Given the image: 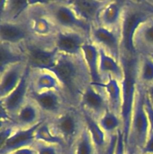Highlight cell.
I'll return each mask as SVG.
<instances>
[{"mask_svg":"<svg viewBox=\"0 0 153 154\" xmlns=\"http://www.w3.org/2000/svg\"><path fill=\"white\" fill-rule=\"evenodd\" d=\"M58 80L61 93L68 103L79 107L84 90L92 83L83 56L59 54L53 67L48 69Z\"/></svg>","mask_w":153,"mask_h":154,"instance_id":"1","label":"cell"},{"mask_svg":"<svg viewBox=\"0 0 153 154\" xmlns=\"http://www.w3.org/2000/svg\"><path fill=\"white\" fill-rule=\"evenodd\" d=\"M139 55H128L121 54L120 63L124 71V78L120 85L122 89V111L121 120L124 144L128 138L131 121L132 111L134 104L139 71Z\"/></svg>","mask_w":153,"mask_h":154,"instance_id":"2","label":"cell"},{"mask_svg":"<svg viewBox=\"0 0 153 154\" xmlns=\"http://www.w3.org/2000/svg\"><path fill=\"white\" fill-rule=\"evenodd\" d=\"M152 17L143 1L125 0L120 28L121 54L138 55L134 45L135 32L141 24Z\"/></svg>","mask_w":153,"mask_h":154,"instance_id":"3","label":"cell"},{"mask_svg":"<svg viewBox=\"0 0 153 154\" xmlns=\"http://www.w3.org/2000/svg\"><path fill=\"white\" fill-rule=\"evenodd\" d=\"M45 121L52 134L62 140L65 146L76 144L86 128L85 119L80 107L69 106L60 114Z\"/></svg>","mask_w":153,"mask_h":154,"instance_id":"4","label":"cell"},{"mask_svg":"<svg viewBox=\"0 0 153 154\" xmlns=\"http://www.w3.org/2000/svg\"><path fill=\"white\" fill-rule=\"evenodd\" d=\"M145 96L146 87L138 82L132 111L130 131L125 147L135 149L140 153H141L146 142L150 131L149 123L144 106Z\"/></svg>","mask_w":153,"mask_h":154,"instance_id":"5","label":"cell"},{"mask_svg":"<svg viewBox=\"0 0 153 154\" xmlns=\"http://www.w3.org/2000/svg\"><path fill=\"white\" fill-rule=\"evenodd\" d=\"M44 13L58 29L80 32L89 36L92 26L80 19L67 0L44 1L42 2Z\"/></svg>","mask_w":153,"mask_h":154,"instance_id":"6","label":"cell"},{"mask_svg":"<svg viewBox=\"0 0 153 154\" xmlns=\"http://www.w3.org/2000/svg\"><path fill=\"white\" fill-rule=\"evenodd\" d=\"M26 57V63L31 69L48 70L56 64L59 53L54 48L52 36L40 38L33 36L20 45Z\"/></svg>","mask_w":153,"mask_h":154,"instance_id":"7","label":"cell"},{"mask_svg":"<svg viewBox=\"0 0 153 154\" xmlns=\"http://www.w3.org/2000/svg\"><path fill=\"white\" fill-rule=\"evenodd\" d=\"M28 99L39 108L45 120L56 117L67 109L69 105L61 92L49 90L42 93H34L30 90Z\"/></svg>","mask_w":153,"mask_h":154,"instance_id":"8","label":"cell"},{"mask_svg":"<svg viewBox=\"0 0 153 154\" xmlns=\"http://www.w3.org/2000/svg\"><path fill=\"white\" fill-rule=\"evenodd\" d=\"M79 107L97 121L109 111V104L103 84L94 86L91 83L84 90Z\"/></svg>","mask_w":153,"mask_h":154,"instance_id":"9","label":"cell"},{"mask_svg":"<svg viewBox=\"0 0 153 154\" xmlns=\"http://www.w3.org/2000/svg\"><path fill=\"white\" fill-rule=\"evenodd\" d=\"M88 41L89 36L73 30L58 29L52 36V44L58 52L70 56L82 55V46Z\"/></svg>","mask_w":153,"mask_h":154,"instance_id":"10","label":"cell"},{"mask_svg":"<svg viewBox=\"0 0 153 154\" xmlns=\"http://www.w3.org/2000/svg\"><path fill=\"white\" fill-rule=\"evenodd\" d=\"M90 41L98 48H101L106 54L120 62L122 51L119 32L100 26H93L90 32Z\"/></svg>","mask_w":153,"mask_h":154,"instance_id":"11","label":"cell"},{"mask_svg":"<svg viewBox=\"0 0 153 154\" xmlns=\"http://www.w3.org/2000/svg\"><path fill=\"white\" fill-rule=\"evenodd\" d=\"M30 68H27L22 80L17 87L9 95L0 99V108H2L11 119L28 101L30 91Z\"/></svg>","mask_w":153,"mask_h":154,"instance_id":"12","label":"cell"},{"mask_svg":"<svg viewBox=\"0 0 153 154\" xmlns=\"http://www.w3.org/2000/svg\"><path fill=\"white\" fill-rule=\"evenodd\" d=\"M33 37L27 16L16 21H0V42L20 45Z\"/></svg>","mask_w":153,"mask_h":154,"instance_id":"13","label":"cell"},{"mask_svg":"<svg viewBox=\"0 0 153 154\" xmlns=\"http://www.w3.org/2000/svg\"><path fill=\"white\" fill-rule=\"evenodd\" d=\"M76 16L92 26L99 25V17L109 0H67Z\"/></svg>","mask_w":153,"mask_h":154,"instance_id":"14","label":"cell"},{"mask_svg":"<svg viewBox=\"0 0 153 154\" xmlns=\"http://www.w3.org/2000/svg\"><path fill=\"white\" fill-rule=\"evenodd\" d=\"M44 121L28 129H16L10 138L0 147V154H8L24 147H32L35 141V131Z\"/></svg>","mask_w":153,"mask_h":154,"instance_id":"15","label":"cell"},{"mask_svg":"<svg viewBox=\"0 0 153 154\" xmlns=\"http://www.w3.org/2000/svg\"><path fill=\"white\" fill-rule=\"evenodd\" d=\"M125 0H109L99 17V25L120 33L122 17Z\"/></svg>","mask_w":153,"mask_h":154,"instance_id":"16","label":"cell"},{"mask_svg":"<svg viewBox=\"0 0 153 154\" xmlns=\"http://www.w3.org/2000/svg\"><path fill=\"white\" fill-rule=\"evenodd\" d=\"M44 120L45 119L39 108L31 99H28L25 105L11 119V123L16 129H24L32 127Z\"/></svg>","mask_w":153,"mask_h":154,"instance_id":"17","label":"cell"},{"mask_svg":"<svg viewBox=\"0 0 153 154\" xmlns=\"http://www.w3.org/2000/svg\"><path fill=\"white\" fill-rule=\"evenodd\" d=\"M28 68L26 63L10 66L0 73V99L10 94L18 86Z\"/></svg>","mask_w":153,"mask_h":154,"instance_id":"18","label":"cell"},{"mask_svg":"<svg viewBox=\"0 0 153 154\" xmlns=\"http://www.w3.org/2000/svg\"><path fill=\"white\" fill-rule=\"evenodd\" d=\"M30 90L42 93L49 90L61 92V87L55 75L48 70L31 69L29 75Z\"/></svg>","mask_w":153,"mask_h":154,"instance_id":"19","label":"cell"},{"mask_svg":"<svg viewBox=\"0 0 153 154\" xmlns=\"http://www.w3.org/2000/svg\"><path fill=\"white\" fill-rule=\"evenodd\" d=\"M34 1L2 0L0 3V21L23 20Z\"/></svg>","mask_w":153,"mask_h":154,"instance_id":"20","label":"cell"},{"mask_svg":"<svg viewBox=\"0 0 153 154\" xmlns=\"http://www.w3.org/2000/svg\"><path fill=\"white\" fill-rule=\"evenodd\" d=\"M98 49L99 53V73L103 84L109 78H113L121 84L124 78V71L121 63L106 54L101 48H98Z\"/></svg>","mask_w":153,"mask_h":154,"instance_id":"21","label":"cell"},{"mask_svg":"<svg viewBox=\"0 0 153 154\" xmlns=\"http://www.w3.org/2000/svg\"><path fill=\"white\" fill-rule=\"evenodd\" d=\"M134 45L138 55L153 51V17L141 24L134 37Z\"/></svg>","mask_w":153,"mask_h":154,"instance_id":"22","label":"cell"},{"mask_svg":"<svg viewBox=\"0 0 153 154\" xmlns=\"http://www.w3.org/2000/svg\"><path fill=\"white\" fill-rule=\"evenodd\" d=\"M82 52L91 76L92 84L101 86L103 81L99 73V53L97 46L88 41L82 46Z\"/></svg>","mask_w":153,"mask_h":154,"instance_id":"23","label":"cell"},{"mask_svg":"<svg viewBox=\"0 0 153 154\" xmlns=\"http://www.w3.org/2000/svg\"><path fill=\"white\" fill-rule=\"evenodd\" d=\"M20 63H26L21 45L0 42V73L10 66Z\"/></svg>","mask_w":153,"mask_h":154,"instance_id":"24","label":"cell"},{"mask_svg":"<svg viewBox=\"0 0 153 154\" xmlns=\"http://www.w3.org/2000/svg\"><path fill=\"white\" fill-rule=\"evenodd\" d=\"M81 111L83 114L84 119H85L86 127L89 132L92 141L98 153L104 154L109 147L110 142L111 140L109 141L106 134L99 126L97 120H94L87 112L82 111V110Z\"/></svg>","mask_w":153,"mask_h":154,"instance_id":"25","label":"cell"},{"mask_svg":"<svg viewBox=\"0 0 153 154\" xmlns=\"http://www.w3.org/2000/svg\"><path fill=\"white\" fill-rule=\"evenodd\" d=\"M107 98L109 108L110 111L121 117L122 111V89L120 83L112 78L103 84Z\"/></svg>","mask_w":153,"mask_h":154,"instance_id":"26","label":"cell"},{"mask_svg":"<svg viewBox=\"0 0 153 154\" xmlns=\"http://www.w3.org/2000/svg\"><path fill=\"white\" fill-rule=\"evenodd\" d=\"M98 123L106 134L109 141L116 136L122 128L121 117L110 110L106 111L98 120Z\"/></svg>","mask_w":153,"mask_h":154,"instance_id":"27","label":"cell"},{"mask_svg":"<svg viewBox=\"0 0 153 154\" xmlns=\"http://www.w3.org/2000/svg\"><path fill=\"white\" fill-rule=\"evenodd\" d=\"M138 81L145 87L153 84V60L148 55H139Z\"/></svg>","mask_w":153,"mask_h":154,"instance_id":"28","label":"cell"},{"mask_svg":"<svg viewBox=\"0 0 153 154\" xmlns=\"http://www.w3.org/2000/svg\"><path fill=\"white\" fill-rule=\"evenodd\" d=\"M34 138H35V141H41V142L46 143V144H56V145L62 146V147H65L62 140L52 134V131L50 129L49 125L45 120L38 126L37 130L35 131Z\"/></svg>","mask_w":153,"mask_h":154,"instance_id":"29","label":"cell"},{"mask_svg":"<svg viewBox=\"0 0 153 154\" xmlns=\"http://www.w3.org/2000/svg\"><path fill=\"white\" fill-rule=\"evenodd\" d=\"M76 154H98L86 127L75 144Z\"/></svg>","mask_w":153,"mask_h":154,"instance_id":"30","label":"cell"},{"mask_svg":"<svg viewBox=\"0 0 153 154\" xmlns=\"http://www.w3.org/2000/svg\"><path fill=\"white\" fill-rule=\"evenodd\" d=\"M32 147L35 150L37 154H62L63 148L64 147L56 144H50L38 141H34Z\"/></svg>","mask_w":153,"mask_h":154,"instance_id":"31","label":"cell"},{"mask_svg":"<svg viewBox=\"0 0 153 154\" xmlns=\"http://www.w3.org/2000/svg\"><path fill=\"white\" fill-rule=\"evenodd\" d=\"M15 131L16 128L10 122H0V147L10 138Z\"/></svg>","mask_w":153,"mask_h":154,"instance_id":"32","label":"cell"},{"mask_svg":"<svg viewBox=\"0 0 153 154\" xmlns=\"http://www.w3.org/2000/svg\"><path fill=\"white\" fill-rule=\"evenodd\" d=\"M113 154H125V144H124V137L122 130H120L117 134L116 142Z\"/></svg>","mask_w":153,"mask_h":154,"instance_id":"33","label":"cell"},{"mask_svg":"<svg viewBox=\"0 0 153 154\" xmlns=\"http://www.w3.org/2000/svg\"><path fill=\"white\" fill-rule=\"evenodd\" d=\"M144 106H145L146 113V114H147V117H148V123H149L150 129L153 131V106L152 105L151 102H149L148 97H147L146 91Z\"/></svg>","mask_w":153,"mask_h":154,"instance_id":"34","label":"cell"},{"mask_svg":"<svg viewBox=\"0 0 153 154\" xmlns=\"http://www.w3.org/2000/svg\"><path fill=\"white\" fill-rule=\"evenodd\" d=\"M141 153L146 154H153V131L151 130V129L149 131V134H148L146 142Z\"/></svg>","mask_w":153,"mask_h":154,"instance_id":"35","label":"cell"},{"mask_svg":"<svg viewBox=\"0 0 153 154\" xmlns=\"http://www.w3.org/2000/svg\"><path fill=\"white\" fill-rule=\"evenodd\" d=\"M8 154H37V153L32 147H28L15 150Z\"/></svg>","mask_w":153,"mask_h":154,"instance_id":"36","label":"cell"},{"mask_svg":"<svg viewBox=\"0 0 153 154\" xmlns=\"http://www.w3.org/2000/svg\"><path fill=\"white\" fill-rule=\"evenodd\" d=\"M146 96L148 100L151 102L152 105L153 106V84L146 87Z\"/></svg>","mask_w":153,"mask_h":154,"instance_id":"37","label":"cell"},{"mask_svg":"<svg viewBox=\"0 0 153 154\" xmlns=\"http://www.w3.org/2000/svg\"><path fill=\"white\" fill-rule=\"evenodd\" d=\"M62 154H76V149H75V144L70 146H65L63 148Z\"/></svg>","mask_w":153,"mask_h":154,"instance_id":"38","label":"cell"},{"mask_svg":"<svg viewBox=\"0 0 153 154\" xmlns=\"http://www.w3.org/2000/svg\"><path fill=\"white\" fill-rule=\"evenodd\" d=\"M143 3L153 17V1H143Z\"/></svg>","mask_w":153,"mask_h":154,"instance_id":"39","label":"cell"},{"mask_svg":"<svg viewBox=\"0 0 153 154\" xmlns=\"http://www.w3.org/2000/svg\"><path fill=\"white\" fill-rule=\"evenodd\" d=\"M125 154H140L138 150L135 149L130 148V147H125Z\"/></svg>","mask_w":153,"mask_h":154,"instance_id":"40","label":"cell"},{"mask_svg":"<svg viewBox=\"0 0 153 154\" xmlns=\"http://www.w3.org/2000/svg\"><path fill=\"white\" fill-rule=\"evenodd\" d=\"M147 55H148V57H150V58H151V59H152V60H153V51H152V52L149 53V54H147Z\"/></svg>","mask_w":153,"mask_h":154,"instance_id":"41","label":"cell"},{"mask_svg":"<svg viewBox=\"0 0 153 154\" xmlns=\"http://www.w3.org/2000/svg\"><path fill=\"white\" fill-rule=\"evenodd\" d=\"M107 151H108V149H107V150H106V153H105L104 154H107Z\"/></svg>","mask_w":153,"mask_h":154,"instance_id":"42","label":"cell"},{"mask_svg":"<svg viewBox=\"0 0 153 154\" xmlns=\"http://www.w3.org/2000/svg\"><path fill=\"white\" fill-rule=\"evenodd\" d=\"M140 154H146V153H141Z\"/></svg>","mask_w":153,"mask_h":154,"instance_id":"43","label":"cell"}]
</instances>
